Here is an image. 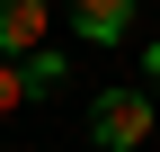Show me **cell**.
Wrapping results in <instances>:
<instances>
[{
  "mask_svg": "<svg viewBox=\"0 0 160 152\" xmlns=\"http://www.w3.org/2000/svg\"><path fill=\"white\" fill-rule=\"evenodd\" d=\"M89 134H98V152H142L151 143V90H107L89 107Z\"/></svg>",
  "mask_w": 160,
  "mask_h": 152,
  "instance_id": "cell-1",
  "label": "cell"
},
{
  "mask_svg": "<svg viewBox=\"0 0 160 152\" xmlns=\"http://www.w3.org/2000/svg\"><path fill=\"white\" fill-rule=\"evenodd\" d=\"M45 36H53V9H45V0H9V9H0V63L45 54Z\"/></svg>",
  "mask_w": 160,
  "mask_h": 152,
  "instance_id": "cell-2",
  "label": "cell"
},
{
  "mask_svg": "<svg viewBox=\"0 0 160 152\" xmlns=\"http://www.w3.org/2000/svg\"><path fill=\"white\" fill-rule=\"evenodd\" d=\"M151 99H160V45H151Z\"/></svg>",
  "mask_w": 160,
  "mask_h": 152,
  "instance_id": "cell-5",
  "label": "cell"
},
{
  "mask_svg": "<svg viewBox=\"0 0 160 152\" xmlns=\"http://www.w3.org/2000/svg\"><path fill=\"white\" fill-rule=\"evenodd\" d=\"M27 99H36V90H27V72H18V63H0V117H18Z\"/></svg>",
  "mask_w": 160,
  "mask_h": 152,
  "instance_id": "cell-4",
  "label": "cell"
},
{
  "mask_svg": "<svg viewBox=\"0 0 160 152\" xmlns=\"http://www.w3.org/2000/svg\"><path fill=\"white\" fill-rule=\"evenodd\" d=\"M89 45H116V36L133 27V0H80V18H71Z\"/></svg>",
  "mask_w": 160,
  "mask_h": 152,
  "instance_id": "cell-3",
  "label": "cell"
}]
</instances>
